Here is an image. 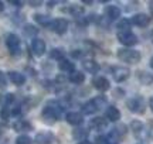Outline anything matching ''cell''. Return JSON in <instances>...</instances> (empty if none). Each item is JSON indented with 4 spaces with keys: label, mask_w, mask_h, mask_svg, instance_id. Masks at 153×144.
<instances>
[{
    "label": "cell",
    "mask_w": 153,
    "mask_h": 144,
    "mask_svg": "<svg viewBox=\"0 0 153 144\" xmlns=\"http://www.w3.org/2000/svg\"><path fill=\"white\" fill-rule=\"evenodd\" d=\"M4 10V4H3V1H0V11Z\"/></svg>",
    "instance_id": "obj_38"
},
{
    "label": "cell",
    "mask_w": 153,
    "mask_h": 144,
    "mask_svg": "<svg viewBox=\"0 0 153 144\" xmlns=\"http://www.w3.org/2000/svg\"><path fill=\"white\" fill-rule=\"evenodd\" d=\"M131 20L128 18H122L119 23H118V30L119 31H131Z\"/></svg>",
    "instance_id": "obj_27"
},
{
    "label": "cell",
    "mask_w": 153,
    "mask_h": 144,
    "mask_svg": "<svg viewBox=\"0 0 153 144\" xmlns=\"http://www.w3.org/2000/svg\"><path fill=\"white\" fill-rule=\"evenodd\" d=\"M65 120L70 123V124H72V126H79V124H82V122H84L82 115L78 113V112H70V113H67Z\"/></svg>",
    "instance_id": "obj_17"
},
{
    "label": "cell",
    "mask_w": 153,
    "mask_h": 144,
    "mask_svg": "<svg viewBox=\"0 0 153 144\" xmlns=\"http://www.w3.org/2000/svg\"><path fill=\"white\" fill-rule=\"evenodd\" d=\"M131 75V69L126 67H122V65H118V67H112V76H114L115 82H123L126 81Z\"/></svg>",
    "instance_id": "obj_7"
},
{
    "label": "cell",
    "mask_w": 153,
    "mask_h": 144,
    "mask_svg": "<svg viewBox=\"0 0 153 144\" xmlns=\"http://www.w3.org/2000/svg\"><path fill=\"white\" fill-rule=\"evenodd\" d=\"M16 144H33V140H31V137L23 134V136H19L16 139Z\"/></svg>",
    "instance_id": "obj_30"
},
{
    "label": "cell",
    "mask_w": 153,
    "mask_h": 144,
    "mask_svg": "<svg viewBox=\"0 0 153 144\" xmlns=\"http://www.w3.org/2000/svg\"><path fill=\"white\" fill-rule=\"evenodd\" d=\"M23 33L26 34L27 37H36L38 33V28H36L34 26H31V24H26L24 28H23Z\"/></svg>",
    "instance_id": "obj_26"
},
{
    "label": "cell",
    "mask_w": 153,
    "mask_h": 144,
    "mask_svg": "<svg viewBox=\"0 0 153 144\" xmlns=\"http://www.w3.org/2000/svg\"><path fill=\"white\" fill-rule=\"evenodd\" d=\"M108 144H116V143H108Z\"/></svg>",
    "instance_id": "obj_44"
},
{
    "label": "cell",
    "mask_w": 153,
    "mask_h": 144,
    "mask_svg": "<svg viewBox=\"0 0 153 144\" xmlns=\"http://www.w3.org/2000/svg\"><path fill=\"white\" fill-rule=\"evenodd\" d=\"M105 117L109 122H118L120 119V112L118 110V107L115 106H108V109L105 112Z\"/></svg>",
    "instance_id": "obj_18"
},
{
    "label": "cell",
    "mask_w": 153,
    "mask_h": 144,
    "mask_svg": "<svg viewBox=\"0 0 153 144\" xmlns=\"http://www.w3.org/2000/svg\"><path fill=\"white\" fill-rule=\"evenodd\" d=\"M6 45L9 48V52L11 55H17L20 52V47H22V43H20V38L17 37L16 34H9L6 37Z\"/></svg>",
    "instance_id": "obj_6"
},
{
    "label": "cell",
    "mask_w": 153,
    "mask_h": 144,
    "mask_svg": "<svg viewBox=\"0 0 153 144\" xmlns=\"http://www.w3.org/2000/svg\"><path fill=\"white\" fill-rule=\"evenodd\" d=\"M92 85H94V88L98 89L99 92H106V90H109V88H111L109 81L105 76H95L92 79Z\"/></svg>",
    "instance_id": "obj_10"
},
{
    "label": "cell",
    "mask_w": 153,
    "mask_h": 144,
    "mask_svg": "<svg viewBox=\"0 0 153 144\" xmlns=\"http://www.w3.org/2000/svg\"><path fill=\"white\" fill-rule=\"evenodd\" d=\"M150 67L153 68V57H152V58H150Z\"/></svg>",
    "instance_id": "obj_40"
},
{
    "label": "cell",
    "mask_w": 153,
    "mask_h": 144,
    "mask_svg": "<svg viewBox=\"0 0 153 144\" xmlns=\"http://www.w3.org/2000/svg\"><path fill=\"white\" fill-rule=\"evenodd\" d=\"M50 57L54 58V60H58V61H62L64 57H65V51L62 48H53L51 52H50Z\"/></svg>",
    "instance_id": "obj_24"
},
{
    "label": "cell",
    "mask_w": 153,
    "mask_h": 144,
    "mask_svg": "<svg viewBox=\"0 0 153 144\" xmlns=\"http://www.w3.org/2000/svg\"><path fill=\"white\" fill-rule=\"evenodd\" d=\"M51 30L54 31L55 34H58V35H62V34L67 33V30H68V21H67L65 18H55L51 21Z\"/></svg>",
    "instance_id": "obj_9"
},
{
    "label": "cell",
    "mask_w": 153,
    "mask_h": 144,
    "mask_svg": "<svg viewBox=\"0 0 153 144\" xmlns=\"http://www.w3.org/2000/svg\"><path fill=\"white\" fill-rule=\"evenodd\" d=\"M131 129L133 134H135V137L139 140L142 139H146L148 137V130L145 127V124L142 122H139V120H132L131 122Z\"/></svg>",
    "instance_id": "obj_8"
},
{
    "label": "cell",
    "mask_w": 153,
    "mask_h": 144,
    "mask_svg": "<svg viewBox=\"0 0 153 144\" xmlns=\"http://www.w3.org/2000/svg\"><path fill=\"white\" fill-rule=\"evenodd\" d=\"M105 105H106V98L105 96H98V98H94V99L85 102L82 105V112L85 115H94Z\"/></svg>",
    "instance_id": "obj_3"
},
{
    "label": "cell",
    "mask_w": 153,
    "mask_h": 144,
    "mask_svg": "<svg viewBox=\"0 0 153 144\" xmlns=\"http://www.w3.org/2000/svg\"><path fill=\"white\" fill-rule=\"evenodd\" d=\"M88 134V132L85 130V129H78V130H75L74 133H72V136H74V139L79 140V141H84V137Z\"/></svg>",
    "instance_id": "obj_29"
},
{
    "label": "cell",
    "mask_w": 153,
    "mask_h": 144,
    "mask_svg": "<svg viewBox=\"0 0 153 144\" xmlns=\"http://www.w3.org/2000/svg\"><path fill=\"white\" fill-rule=\"evenodd\" d=\"M40 4H43V3L41 1H30V6H33V7H37Z\"/></svg>",
    "instance_id": "obj_35"
},
{
    "label": "cell",
    "mask_w": 153,
    "mask_h": 144,
    "mask_svg": "<svg viewBox=\"0 0 153 144\" xmlns=\"http://www.w3.org/2000/svg\"><path fill=\"white\" fill-rule=\"evenodd\" d=\"M137 76H139V79H140V82H143L145 85H149V83L153 81V78L149 75L148 72H142V71H139L137 72Z\"/></svg>",
    "instance_id": "obj_28"
},
{
    "label": "cell",
    "mask_w": 153,
    "mask_h": 144,
    "mask_svg": "<svg viewBox=\"0 0 153 144\" xmlns=\"http://www.w3.org/2000/svg\"><path fill=\"white\" fill-rule=\"evenodd\" d=\"M68 79H70V82H72L74 85H81V83H84V81H85V75L79 71H75L70 75Z\"/></svg>",
    "instance_id": "obj_22"
},
{
    "label": "cell",
    "mask_w": 153,
    "mask_h": 144,
    "mask_svg": "<svg viewBox=\"0 0 153 144\" xmlns=\"http://www.w3.org/2000/svg\"><path fill=\"white\" fill-rule=\"evenodd\" d=\"M118 41L125 47H133L137 44V37L132 31H118Z\"/></svg>",
    "instance_id": "obj_5"
},
{
    "label": "cell",
    "mask_w": 153,
    "mask_h": 144,
    "mask_svg": "<svg viewBox=\"0 0 153 144\" xmlns=\"http://www.w3.org/2000/svg\"><path fill=\"white\" fill-rule=\"evenodd\" d=\"M10 115H11V110L9 107H1V109H0V117H1L3 120H7Z\"/></svg>",
    "instance_id": "obj_31"
},
{
    "label": "cell",
    "mask_w": 153,
    "mask_h": 144,
    "mask_svg": "<svg viewBox=\"0 0 153 144\" xmlns=\"http://www.w3.org/2000/svg\"><path fill=\"white\" fill-rule=\"evenodd\" d=\"M78 144H89V143H88V141H79Z\"/></svg>",
    "instance_id": "obj_41"
},
{
    "label": "cell",
    "mask_w": 153,
    "mask_h": 144,
    "mask_svg": "<svg viewBox=\"0 0 153 144\" xmlns=\"http://www.w3.org/2000/svg\"><path fill=\"white\" fill-rule=\"evenodd\" d=\"M89 127L92 130H97V132H102L108 127V120L104 117H94L89 122Z\"/></svg>",
    "instance_id": "obj_15"
},
{
    "label": "cell",
    "mask_w": 153,
    "mask_h": 144,
    "mask_svg": "<svg viewBox=\"0 0 153 144\" xmlns=\"http://www.w3.org/2000/svg\"><path fill=\"white\" fill-rule=\"evenodd\" d=\"M152 41H153V33H152Z\"/></svg>",
    "instance_id": "obj_43"
},
{
    "label": "cell",
    "mask_w": 153,
    "mask_h": 144,
    "mask_svg": "<svg viewBox=\"0 0 153 144\" xmlns=\"http://www.w3.org/2000/svg\"><path fill=\"white\" fill-rule=\"evenodd\" d=\"M82 68L84 71H87L88 73H97L99 71L98 62H95L94 60H84L82 61Z\"/></svg>",
    "instance_id": "obj_20"
},
{
    "label": "cell",
    "mask_w": 153,
    "mask_h": 144,
    "mask_svg": "<svg viewBox=\"0 0 153 144\" xmlns=\"http://www.w3.org/2000/svg\"><path fill=\"white\" fill-rule=\"evenodd\" d=\"M118 58H119L122 62H126V64H137L140 61V52L136 50H132V48H120L118 50Z\"/></svg>",
    "instance_id": "obj_2"
},
{
    "label": "cell",
    "mask_w": 153,
    "mask_h": 144,
    "mask_svg": "<svg viewBox=\"0 0 153 144\" xmlns=\"http://www.w3.org/2000/svg\"><path fill=\"white\" fill-rule=\"evenodd\" d=\"M95 144H106L105 143V137H102V136L97 137V139H95Z\"/></svg>",
    "instance_id": "obj_33"
},
{
    "label": "cell",
    "mask_w": 153,
    "mask_h": 144,
    "mask_svg": "<svg viewBox=\"0 0 153 144\" xmlns=\"http://www.w3.org/2000/svg\"><path fill=\"white\" fill-rule=\"evenodd\" d=\"M126 107L132 112V113H136V115H143L146 105H145V100L142 96H133L131 99H128L126 102Z\"/></svg>",
    "instance_id": "obj_4"
},
{
    "label": "cell",
    "mask_w": 153,
    "mask_h": 144,
    "mask_svg": "<svg viewBox=\"0 0 153 144\" xmlns=\"http://www.w3.org/2000/svg\"><path fill=\"white\" fill-rule=\"evenodd\" d=\"M131 23H133L135 26H137V27H146L149 23H150V17L148 16V14H145V13H136L135 16L132 17Z\"/></svg>",
    "instance_id": "obj_13"
},
{
    "label": "cell",
    "mask_w": 153,
    "mask_h": 144,
    "mask_svg": "<svg viewBox=\"0 0 153 144\" xmlns=\"http://www.w3.org/2000/svg\"><path fill=\"white\" fill-rule=\"evenodd\" d=\"M31 51L36 57H41L45 52V43L41 38H34L31 41Z\"/></svg>",
    "instance_id": "obj_11"
},
{
    "label": "cell",
    "mask_w": 153,
    "mask_h": 144,
    "mask_svg": "<svg viewBox=\"0 0 153 144\" xmlns=\"http://www.w3.org/2000/svg\"><path fill=\"white\" fill-rule=\"evenodd\" d=\"M3 136V130H1V127H0V137Z\"/></svg>",
    "instance_id": "obj_42"
},
{
    "label": "cell",
    "mask_w": 153,
    "mask_h": 144,
    "mask_svg": "<svg viewBox=\"0 0 153 144\" xmlns=\"http://www.w3.org/2000/svg\"><path fill=\"white\" fill-rule=\"evenodd\" d=\"M13 4H16V7H22V1H10Z\"/></svg>",
    "instance_id": "obj_36"
},
{
    "label": "cell",
    "mask_w": 153,
    "mask_h": 144,
    "mask_svg": "<svg viewBox=\"0 0 153 144\" xmlns=\"http://www.w3.org/2000/svg\"><path fill=\"white\" fill-rule=\"evenodd\" d=\"M7 78H9V81L13 85H17V86H22L26 82L24 73H20V72H17V71H9L7 72Z\"/></svg>",
    "instance_id": "obj_14"
},
{
    "label": "cell",
    "mask_w": 153,
    "mask_h": 144,
    "mask_svg": "<svg viewBox=\"0 0 153 144\" xmlns=\"http://www.w3.org/2000/svg\"><path fill=\"white\" fill-rule=\"evenodd\" d=\"M7 86V78H6V75L3 73V72L0 71V88L3 89Z\"/></svg>",
    "instance_id": "obj_32"
},
{
    "label": "cell",
    "mask_w": 153,
    "mask_h": 144,
    "mask_svg": "<svg viewBox=\"0 0 153 144\" xmlns=\"http://www.w3.org/2000/svg\"><path fill=\"white\" fill-rule=\"evenodd\" d=\"M53 141H54V134L51 132H41L36 136L37 144H53Z\"/></svg>",
    "instance_id": "obj_16"
},
{
    "label": "cell",
    "mask_w": 153,
    "mask_h": 144,
    "mask_svg": "<svg viewBox=\"0 0 153 144\" xmlns=\"http://www.w3.org/2000/svg\"><path fill=\"white\" fill-rule=\"evenodd\" d=\"M149 4H150V10H152V13H153V1H150Z\"/></svg>",
    "instance_id": "obj_39"
},
{
    "label": "cell",
    "mask_w": 153,
    "mask_h": 144,
    "mask_svg": "<svg viewBox=\"0 0 153 144\" xmlns=\"http://www.w3.org/2000/svg\"><path fill=\"white\" fill-rule=\"evenodd\" d=\"M61 112H62V106L58 102H50L48 105L45 106L41 112V120L45 124H54L61 116Z\"/></svg>",
    "instance_id": "obj_1"
},
{
    "label": "cell",
    "mask_w": 153,
    "mask_h": 144,
    "mask_svg": "<svg viewBox=\"0 0 153 144\" xmlns=\"http://www.w3.org/2000/svg\"><path fill=\"white\" fill-rule=\"evenodd\" d=\"M13 129L16 130V132H30L33 126H31V123L27 122V120H24V119H20V120H17V122L13 123Z\"/></svg>",
    "instance_id": "obj_19"
},
{
    "label": "cell",
    "mask_w": 153,
    "mask_h": 144,
    "mask_svg": "<svg viewBox=\"0 0 153 144\" xmlns=\"http://www.w3.org/2000/svg\"><path fill=\"white\" fill-rule=\"evenodd\" d=\"M58 68H60V71L65 72V73H70L71 75L72 72H75V65H74V62L68 61V60H62V61L58 62Z\"/></svg>",
    "instance_id": "obj_21"
},
{
    "label": "cell",
    "mask_w": 153,
    "mask_h": 144,
    "mask_svg": "<svg viewBox=\"0 0 153 144\" xmlns=\"http://www.w3.org/2000/svg\"><path fill=\"white\" fill-rule=\"evenodd\" d=\"M71 55L74 57V58H79V57H81V51H79V50H74L71 52Z\"/></svg>",
    "instance_id": "obj_34"
},
{
    "label": "cell",
    "mask_w": 153,
    "mask_h": 144,
    "mask_svg": "<svg viewBox=\"0 0 153 144\" xmlns=\"http://www.w3.org/2000/svg\"><path fill=\"white\" fill-rule=\"evenodd\" d=\"M105 17L109 20V21H114V20H116V18H119L120 17V9L118 7V6H114V4H109V6H106L105 7Z\"/></svg>",
    "instance_id": "obj_12"
},
{
    "label": "cell",
    "mask_w": 153,
    "mask_h": 144,
    "mask_svg": "<svg viewBox=\"0 0 153 144\" xmlns=\"http://www.w3.org/2000/svg\"><path fill=\"white\" fill-rule=\"evenodd\" d=\"M34 20L43 27H50L51 21H53V20H50V17L44 16V14H34Z\"/></svg>",
    "instance_id": "obj_23"
},
{
    "label": "cell",
    "mask_w": 153,
    "mask_h": 144,
    "mask_svg": "<svg viewBox=\"0 0 153 144\" xmlns=\"http://www.w3.org/2000/svg\"><path fill=\"white\" fill-rule=\"evenodd\" d=\"M149 106H150V109H152V112H153V96L150 98V100H149Z\"/></svg>",
    "instance_id": "obj_37"
},
{
    "label": "cell",
    "mask_w": 153,
    "mask_h": 144,
    "mask_svg": "<svg viewBox=\"0 0 153 144\" xmlns=\"http://www.w3.org/2000/svg\"><path fill=\"white\" fill-rule=\"evenodd\" d=\"M13 100H14V95L13 93H6L0 96V103L3 105V107H9V105Z\"/></svg>",
    "instance_id": "obj_25"
}]
</instances>
